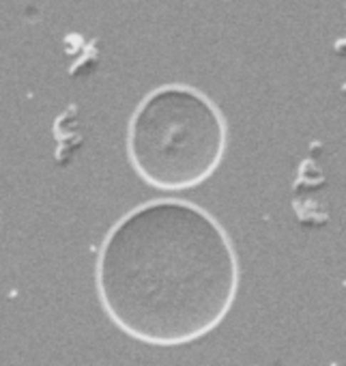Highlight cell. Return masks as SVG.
<instances>
[{
  "mask_svg": "<svg viewBox=\"0 0 346 366\" xmlns=\"http://www.w3.org/2000/svg\"><path fill=\"white\" fill-rule=\"evenodd\" d=\"M228 127L220 108L200 91L166 84L151 91L127 127V153L148 186L166 192L207 181L224 159Z\"/></svg>",
  "mask_w": 346,
  "mask_h": 366,
  "instance_id": "2",
  "label": "cell"
},
{
  "mask_svg": "<svg viewBox=\"0 0 346 366\" xmlns=\"http://www.w3.org/2000/svg\"><path fill=\"white\" fill-rule=\"evenodd\" d=\"M97 293L127 336L175 347L211 334L239 291V261L222 224L188 201H151L103 239Z\"/></svg>",
  "mask_w": 346,
  "mask_h": 366,
  "instance_id": "1",
  "label": "cell"
}]
</instances>
